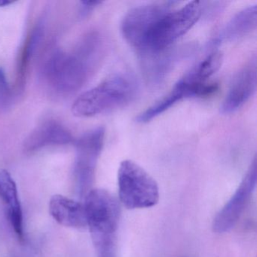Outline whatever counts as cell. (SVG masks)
I'll list each match as a JSON object with an SVG mask.
<instances>
[{"label": "cell", "instance_id": "cell-17", "mask_svg": "<svg viewBox=\"0 0 257 257\" xmlns=\"http://www.w3.org/2000/svg\"><path fill=\"white\" fill-rule=\"evenodd\" d=\"M13 95L6 72L0 67V110L6 111L11 107Z\"/></svg>", "mask_w": 257, "mask_h": 257}, {"label": "cell", "instance_id": "cell-19", "mask_svg": "<svg viewBox=\"0 0 257 257\" xmlns=\"http://www.w3.org/2000/svg\"><path fill=\"white\" fill-rule=\"evenodd\" d=\"M13 2L11 1H7V0H0V7H7V6L11 5Z\"/></svg>", "mask_w": 257, "mask_h": 257}, {"label": "cell", "instance_id": "cell-13", "mask_svg": "<svg viewBox=\"0 0 257 257\" xmlns=\"http://www.w3.org/2000/svg\"><path fill=\"white\" fill-rule=\"evenodd\" d=\"M181 55L178 50L171 47L160 52L141 55L143 72L147 82L153 85L162 82Z\"/></svg>", "mask_w": 257, "mask_h": 257}, {"label": "cell", "instance_id": "cell-4", "mask_svg": "<svg viewBox=\"0 0 257 257\" xmlns=\"http://www.w3.org/2000/svg\"><path fill=\"white\" fill-rule=\"evenodd\" d=\"M204 4L192 1L180 9H173L162 16L153 27L140 55L160 52L186 34L201 17Z\"/></svg>", "mask_w": 257, "mask_h": 257}, {"label": "cell", "instance_id": "cell-1", "mask_svg": "<svg viewBox=\"0 0 257 257\" xmlns=\"http://www.w3.org/2000/svg\"><path fill=\"white\" fill-rule=\"evenodd\" d=\"M104 42L100 34L84 37L73 52L51 51L43 61L41 73L49 88L58 94H69L81 89L104 55Z\"/></svg>", "mask_w": 257, "mask_h": 257}, {"label": "cell", "instance_id": "cell-12", "mask_svg": "<svg viewBox=\"0 0 257 257\" xmlns=\"http://www.w3.org/2000/svg\"><path fill=\"white\" fill-rule=\"evenodd\" d=\"M49 212L60 225L78 229L88 226L84 204L64 195H55L51 198Z\"/></svg>", "mask_w": 257, "mask_h": 257}, {"label": "cell", "instance_id": "cell-10", "mask_svg": "<svg viewBox=\"0 0 257 257\" xmlns=\"http://www.w3.org/2000/svg\"><path fill=\"white\" fill-rule=\"evenodd\" d=\"M256 87V57L254 55L234 76L222 102L221 112L231 114L238 110L255 94Z\"/></svg>", "mask_w": 257, "mask_h": 257}, {"label": "cell", "instance_id": "cell-15", "mask_svg": "<svg viewBox=\"0 0 257 257\" xmlns=\"http://www.w3.org/2000/svg\"><path fill=\"white\" fill-rule=\"evenodd\" d=\"M256 5L250 6L238 12L216 38V43L231 42L245 37L256 29Z\"/></svg>", "mask_w": 257, "mask_h": 257}, {"label": "cell", "instance_id": "cell-7", "mask_svg": "<svg viewBox=\"0 0 257 257\" xmlns=\"http://www.w3.org/2000/svg\"><path fill=\"white\" fill-rule=\"evenodd\" d=\"M105 129L96 127L82 135L76 142V156L73 175L81 197L91 190L96 167L104 144Z\"/></svg>", "mask_w": 257, "mask_h": 257}, {"label": "cell", "instance_id": "cell-14", "mask_svg": "<svg viewBox=\"0 0 257 257\" xmlns=\"http://www.w3.org/2000/svg\"><path fill=\"white\" fill-rule=\"evenodd\" d=\"M0 198L4 201L8 217L18 237L24 238V216L17 185L7 170H0Z\"/></svg>", "mask_w": 257, "mask_h": 257}, {"label": "cell", "instance_id": "cell-8", "mask_svg": "<svg viewBox=\"0 0 257 257\" xmlns=\"http://www.w3.org/2000/svg\"><path fill=\"white\" fill-rule=\"evenodd\" d=\"M218 85L202 79L192 68L174 85L165 97L137 117V121L147 123L164 113L174 105L189 97H203L216 92Z\"/></svg>", "mask_w": 257, "mask_h": 257}, {"label": "cell", "instance_id": "cell-3", "mask_svg": "<svg viewBox=\"0 0 257 257\" xmlns=\"http://www.w3.org/2000/svg\"><path fill=\"white\" fill-rule=\"evenodd\" d=\"M134 81L124 75H113L81 94L72 106L78 117H92L119 109L130 103L136 94Z\"/></svg>", "mask_w": 257, "mask_h": 257}, {"label": "cell", "instance_id": "cell-9", "mask_svg": "<svg viewBox=\"0 0 257 257\" xmlns=\"http://www.w3.org/2000/svg\"><path fill=\"white\" fill-rule=\"evenodd\" d=\"M256 181L257 162L255 157L231 198L215 216L212 225L215 232H226L235 225L249 203Z\"/></svg>", "mask_w": 257, "mask_h": 257}, {"label": "cell", "instance_id": "cell-16", "mask_svg": "<svg viewBox=\"0 0 257 257\" xmlns=\"http://www.w3.org/2000/svg\"><path fill=\"white\" fill-rule=\"evenodd\" d=\"M44 31V22L40 21L30 33L21 51L20 56L18 61L17 80H16L19 92H22L25 89L31 60L43 40Z\"/></svg>", "mask_w": 257, "mask_h": 257}, {"label": "cell", "instance_id": "cell-6", "mask_svg": "<svg viewBox=\"0 0 257 257\" xmlns=\"http://www.w3.org/2000/svg\"><path fill=\"white\" fill-rule=\"evenodd\" d=\"M177 4L172 1L152 3L129 10L121 23L123 38L132 47L141 52L153 27L162 16L175 8Z\"/></svg>", "mask_w": 257, "mask_h": 257}, {"label": "cell", "instance_id": "cell-18", "mask_svg": "<svg viewBox=\"0 0 257 257\" xmlns=\"http://www.w3.org/2000/svg\"><path fill=\"white\" fill-rule=\"evenodd\" d=\"M102 2L100 1H81L80 2V15L83 17L88 16L94 8L97 6L100 5Z\"/></svg>", "mask_w": 257, "mask_h": 257}, {"label": "cell", "instance_id": "cell-2", "mask_svg": "<svg viewBox=\"0 0 257 257\" xmlns=\"http://www.w3.org/2000/svg\"><path fill=\"white\" fill-rule=\"evenodd\" d=\"M84 207L97 257H117L120 207L116 198L104 189H91Z\"/></svg>", "mask_w": 257, "mask_h": 257}, {"label": "cell", "instance_id": "cell-5", "mask_svg": "<svg viewBox=\"0 0 257 257\" xmlns=\"http://www.w3.org/2000/svg\"><path fill=\"white\" fill-rule=\"evenodd\" d=\"M118 186L120 201L127 208H148L159 202L160 194L156 180L133 161L120 164Z\"/></svg>", "mask_w": 257, "mask_h": 257}, {"label": "cell", "instance_id": "cell-11", "mask_svg": "<svg viewBox=\"0 0 257 257\" xmlns=\"http://www.w3.org/2000/svg\"><path fill=\"white\" fill-rule=\"evenodd\" d=\"M73 140L71 133L61 123L48 120L30 134L24 146L26 151L34 152L49 146L66 145Z\"/></svg>", "mask_w": 257, "mask_h": 257}]
</instances>
